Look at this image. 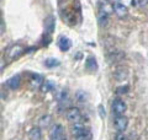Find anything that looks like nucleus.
Returning a JSON list of instances; mask_svg holds the SVG:
<instances>
[{
    "mask_svg": "<svg viewBox=\"0 0 148 140\" xmlns=\"http://www.w3.org/2000/svg\"><path fill=\"white\" fill-rule=\"evenodd\" d=\"M41 137H42V132H41L40 127H34L30 129V132H29L30 140H41Z\"/></svg>",
    "mask_w": 148,
    "mask_h": 140,
    "instance_id": "nucleus-13",
    "label": "nucleus"
},
{
    "mask_svg": "<svg viewBox=\"0 0 148 140\" xmlns=\"http://www.w3.org/2000/svg\"><path fill=\"white\" fill-rule=\"evenodd\" d=\"M103 109H104V108H103V106H99V111H100V116H101V117H104V116H105V111L103 112Z\"/></svg>",
    "mask_w": 148,
    "mask_h": 140,
    "instance_id": "nucleus-24",
    "label": "nucleus"
},
{
    "mask_svg": "<svg viewBox=\"0 0 148 140\" xmlns=\"http://www.w3.org/2000/svg\"><path fill=\"white\" fill-rule=\"evenodd\" d=\"M54 27H56V20L53 16H48L46 17L45 20V30L48 32V33H52L54 31Z\"/></svg>",
    "mask_w": 148,
    "mask_h": 140,
    "instance_id": "nucleus-12",
    "label": "nucleus"
},
{
    "mask_svg": "<svg viewBox=\"0 0 148 140\" xmlns=\"http://www.w3.org/2000/svg\"><path fill=\"white\" fill-rule=\"evenodd\" d=\"M114 12L116 14V15L119 17H125L127 15V7L123 5L122 3H120V1H115L114 3Z\"/></svg>",
    "mask_w": 148,
    "mask_h": 140,
    "instance_id": "nucleus-7",
    "label": "nucleus"
},
{
    "mask_svg": "<svg viewBox=\"0 0 148 140\" xmlns=\"http://www.w3.org/2000/svg\"><path fill=\"white\" fill-rule=\"evenodd\" d=\"M3 32H4V25H3L1 22H0V35H1Z\"/></svg>",
    "mask_w": 148,
    "mask_h": 140,
    "instance_id": "nucleus-25",
    "label": "nucleus"
},
{
    "mask_svg": "<svg viewBox=\"0 0 148 140\" xmlns=\"http://www.w3.org/2000/svg\"><path fill=\"white\" fill-rule=\"evenodd\" d=\"M111 109H112V113H115L116 116H120V114H123L125 112H126L127 105L125 101L116 99V100H114L112 105H111Z\"/></svg>",
    "mask_w": 148,
    "mask_h": 140,
    "instance_id": "nucleus-3",
    "label": "nucleus"
},
{
    "mask_svg": "<svg viewBox=\"0 0 148 140\" xmlns=\"http://www.w3.org/2000/svg\"><path fill=\"white\" fill-rule=\"evenodd\" d=\"M138 1H140L141 6H147L148 5V0H138Z\"/></svg>",
    "mask_w": 148,
    "mask_h": 140,
    "instance_id": "nucleus-23",
    "label": "nucleus"
},
{
    "mask_svg": "<svg viewBox=\"0 0 148 140\" xmlns=\"http://www.w3.org/2000/svg\"><path fill=\"white\" fill-rule=\"evenodd\" d=\"M85 132H88V129H86L85 125L83 123H80V122H77V123H74L72 125V134L74 135V137L82 135V134H84Z\"/></svg>",
    "mask_w": 148,
    "mask_h": 140,
    "instance_id": "nucleus-9",
    "label": "nucleus"
},
{
    "mask_svg": "<svg viewBox=\"0 0 148 140\" xmlns=\"http://www.w3.org/2000/svg\"><path fill=\"white\" fill-rule=\"evenodd\" d=\"M25 47L20 44V43H16V44H12L11 47H9L6 49V54L5 57L9 62H12V60H15L17 58H20L22 54L25 53Z\"/></svg>",
    "mask_w": 148,
    "mask_h": 140,
    "instance_id": "nucleus-1",
    "label": "nucleus"
},
{
    "mask_svg": "<svg viewBox=\"0 0 148 140\" xmlns=\"http://www.w3.org/2000/svg\"><path fill=\"white\" fill-rule=\"evenodd\" d=\"M98 21H99V25L101 27H105L108 25V21H109V16L105 15L103 12H99V16H98Z\"/></svg>",
    "mask_w": 148,
    "mask_h": 140,
    "instance_id": "nucleus-18",
    "label": "nucleus"
},
{
    "mask_svg": "<svg viewBox=\"0 0 148 140\" xmlns=\"http://www.w3.org/2000/svg\"><path fill=\"white\" fill-rule=\"evenodd\" d=\"M43 77L38 75V74H32L31 79H30V86L31 88H40L41 85L43 84Z\"/></svg>",
    "mask_w": 148,
    "mask_h": 140,
    "instance_id": "nucleus-8",
    "label": "nucleus"
},
{
    "mask_svg": "<svg viewBox=\"0 0 148 140\" xmlns=\"http://www.w3.org/2000/svg\"><path fill=\"white\" fill-rule=\"evenodd\" d=\"M51 123H52V117L48 116V114H46L43 117H41V119H40V128H47V127H49Z\"/></svg>",
    "mask_w": 148,
    "mask_h": 140,
    "instance_id": "nucleus-15",
    "label": "nucleus"
},
{
    "mask_svg": "<svg viewBox=\"0 0 148 140\" xmlns=\"http://www.w3.org/2000/svg\"><path fill=\"white\" fill-rule=\"evenodd\" d=\"M57 99H58V101H64V100H67V99H68L67 91H64V90L59 91V92L57 93Z\"/></svg>",
    "mask_w": 148,
    "mask_h": 140,
    "instance_id": "nucleus-20",
    "label": "nucleus"
},
{
    "mask_svg": "<svg viewBox=\"0 0 148 140\" xmlns=\"http://www.w3.org/2000/svg\"><path fill=\"white\" fill-rule=\"evenodd\" d=\"M85 68L89 70V71H95L98 69V63H96V59L94 57H89L85 62Z\"/></svg>",
    "mask_w": 148,
    "mask_h": 140,
    "instance_id": "nucleus-14",
    "label": "nucleus"
},
{
    "mask_svg": "<svg viewBox=\"0 0 148 140\" xmlns=\"http://www.w3.org/2000/svg\"><path fill=\"white\" fill-rule=\"evenodd\" d=\"M91 138H92V135H91V133L89 132V130H88V132H85L84 134L75 137V140H91Z\"/></svg>",
    "mask_w": 148,
    "mask_h": 140,
    "instance_id": "nucleus-19",
    "label": "nucleus"
},
{
    "mask_svg": "<svg viewBox=\"0 0 148 140\" xmlns=\"http://www.w3.org/2000/svg\"><path fill=\"white\" fill-rule=\"evenodd\" d=\"M67 119L69 122H73V123H77V122H80L82 120V112L79 108L77 107H72L67 111Z\"/></svg>",
    "mask_w": 148,
    "mask_h": 140,
    "instance_id": "nucleus-5",
    "label": "nucleus"
},
{
    "mask_svg": "<svg viewBox=\"0 0 148 140\" xmlns=\"http://www.w3.org/2000/svg\"><path fill=\"white\" fill-rule=\"evenodd\" d=\"M58 47L61 50H63V52H67V50L72 47V42L68 37L62 36V37H59V39H58Z\"/></svg>",
    "mask_w": 148,
    "mask_h": 140,
    "instance_id": "nucleus-11",
    "label": "nucleus"
},
{
    "mask_svg": "<svg viewBox=\"0 0 148 140\" xmlns=\"http://www.w3.org/2000/svg\"><path fill=\"white\" fill-rule=\"evenodd\" d=\"M49 138H51V140H67L66 130H64L63 125L62 124H54V127L51 129Z\"/></svg>",
    "mask_w": 148,
    "mask_h": 140,
    "instance_id": "nucleus-2",
    "label": "nucleus"
},
{
    "mask_svg": "<svg viewBox=\"0 0 148 140\" xmlns=\"http://www.w3.org/2000/svg\"><path fill=\"white\" fill-rule=\"evenodd\" d=\"M115 140H128L126 135H123V133H119L116 137H115Z\"/></svg>",
    "mask_w": 148,
    "mask_h": 140,
    "instance_id": "nucleus-21",
    "label": "nucleus"
},
{
    "mask_svg": "<svg viewBox=\"0 0 148 140\" xmlns=\"http://www.w3.org/2000/svg\"><path fill=\"white\" fill-rule=\"evenodd\" d=\"M99 10L105 15H110L114 12V4L109 0H99Z\"/></svg>",
    "mask_w": 148,
    "mask_h": 140,
    "instance_id": "nucleus-6",
    "label": "nucleus"
},
{
    "mask_svg": "<svg viewBox=\"0 0 148 140\" xmlns=\"http://www.w3.org/2000/svg\"><path fill=\"white\" fill-rule=\"evenodd\" d=\"M59 64H61V63H59V60H58V59H56V58H48V59H46V60H45V67H47V68L58 67Z\"/></svg>",
    "mask_w": 148,
    "mask_h": 140,
    "instance_id": "nucleus-17",
    "label": "nucleus"
},
{
    "mask_svg": "<svg viewBox=\"0 0 148 140\" xmlns=\"http://www.w3.org/2000/svg\"><path fill=\"white\" fill-rule=\"evenodd\" d=\"M127 125H128V119L123 114H120V116L115 117V119H114V127L116 128L117 132H120V133L125 132L126 128H127Z\"/></svg>",
    "mask_w": 148,
    "mask_h": 140,
    "instance_id": "nucleus-4",
    "label": "nucleus"
},
{
    "mask_svg": "<svg viewBox=\"0 0 148 140\" xmlns=\"http://www.w3.org/2000/svg\"><path fill=\"white\" fill-rule=\"evenodd\" d=\"M40 88L42 90V92H48V91H51V90H53L54 88V84L52 81H49V80H45Z\"/></svg>",
    "mask_w": 148,
    "mask_h": 140,
    "instance_id": "nucleus-16",
    "label": "nucleus"
},
{
    "mask_svg": "<svg viewBox=\"0 0 148 140\" xmlns=\"http://www.w3.org/2000/svg\"><path fill=\"white\" fill-rule=\"evenodd\" d=\"M128 90V86H125V87H119L117 88V93H126Z\"/></svg>",
    "mask_w": 148,
    "mask_h": 140,
    "instance_id": "nucleus-22",
    "label": "nucleus"
},
{
    "mask_svg": "<svg viewBox=\"0 0 148 140\" xmlns=\"http://www.w3.org/2000/svg\"><path fill=\"white\" fill-rule=\"evenodd\" d=\"M6 85H8L9 88H11V90H17V88L20 87V85H21V77H20V75H15V76L10 77L8 80Z\"/></svg>",
    "mask_w": 148,
    "mask_h": 140,
    "instance_id": "nucleus-10",
    "label": "nucleus"
}]
</instances>
